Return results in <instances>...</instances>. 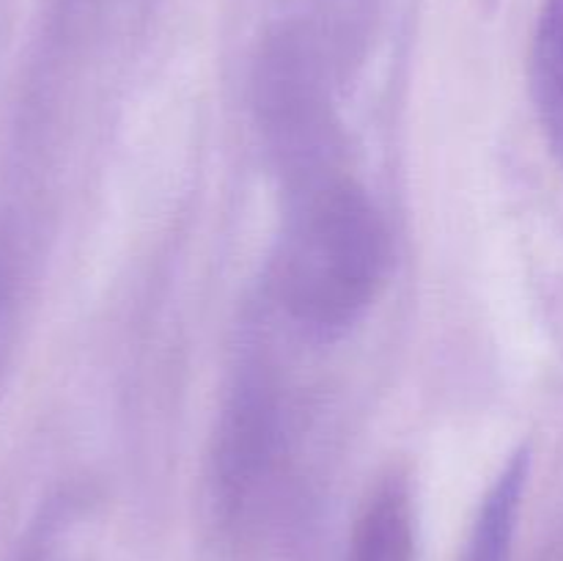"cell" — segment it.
Instances as JSON below:
<instances>
[{"label": "cell", "mask_w": 563, "mask_h": 561, "mask_svg": "<svg viewBox=\"0 0 563 561\" xmlns=\"http://www.w3.org/2000/svg\"><path fill=\"white\" fill-rule=\"evenodd\" d=\"M388 256L383 215L352 176L291 187L273 270L278 306L319 339L346 333L377 300Z\"/></svg>", "instance_id": "6da1fadb"}, {"label": "cell", "mask_w": 563, "mask_h": 561, "mask_svg": "<svg viewBox=\"0 0 563 561\" xmlns=\"http://www.w3.org/2000/svg\"><path fill=\"white\" fill-rule=\"evenodd\" d=\"M284 424L273 383L258 374L240 380L214 435V484L223 504L242 506L258 493L278 462Z\"/></svg>", "instance_id": "7a4b0ae2"}, {"label": "cell", "mask_w": 563, "mask_h": 561, "mask_svg": "<svg viewBox=\"0 0 563 561\" xmlns=\"http://www.w3.org/2000/svg\"><path fill=\"white\" fill-rule=\"evenodd\" d=\"M346 561H416V512L399 473L383 479L363 504Z\"/></svg>", "instance_id": "3957f363"}, {"label": "cell", "mask_w": 563, "mask_h": 561, "mask_svg": "<svg viewBox=\"0 0 563 561\" xmlns=\"http://www.w3.org/2000/svg\"><path fill=\"white\" fill-rule=\"evenodd\" d=\"M528 471H531V451L528 446H522L500 468L487 495L478 504L462 561H511Z\"/></svg>", "instance_id": "277c9868"}, {"label": "cell", "mask_w": 563, "mask_h": 561, "mask_svg": "<svg viewBox=\"0 0 563 561\" xmlns=\"http://www.w3.org/2000/svg\"><path fill=\"white\" fill-rule=\"evenodd\" d=\"M531 91L539 124L563 165V0H544L531 47Z\"/></svg>", "instance_id": "5b68a950"}]
</instances>
